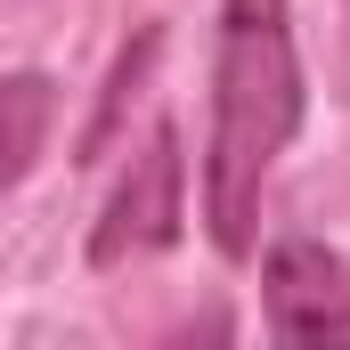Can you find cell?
<instances>
[{"label": "cell", "mask_w": 350, "mask_h": 350, "mask_svg": "<svg viewBox=\"0 0 350 350\" xmlns=\"http://www.w3.org/2000/svg\"><path fill=\"white\" fill-rule=\"evenodd\" d=\"M269 342L277 350H350V269L318 237H277L261 261Z\"/></svg>", "instance_id": "obj_2"}, {"label": "cell", "mask_w": 350, "mask_h": 350, "mask_svg": "<svg viewBox=\"0 0 350 350\" xmlns=\"http://www.w3.org/2000/svg\"><path fill=\"white\" fill-rule=\"evenodd\" d=\"M301 131V57L285 0H220L212 49V147H204V220L228 261H253L269 163Z\"/></svg>", "instance_id": "obj_1"}, {"label": "cell", "mask_w": 350, "mask_h": 350, "mask_svg": "<svg viewBox=\"0 0 350 350\" xmlns=\"http://www.w3.org/2000/svg\"><path fill=\"white\" fill-rule=\"evenodd\" d=\"M41 114H49V90L33 82V74H16V82H8V179L33 172V155H41Z\"/></svg>", "instance_id": "obj_4"}, {"label": "cell", "mask_w": 350, "mask_h": 350, "mask_svg": "<svg viewBox=\"0 0 350 350\" xmlns=\"http://www.w3.org/2000/svg\"><path fill=\"white\" fill-rule=\"evenodd\" d=\"M163 350H237V318L212 301V310H196V318H179L172 334H163Z\"/></svg>", "instance_id": "obj_5"}, {"label": "cell", "mask_w": 350, "mask_h": 350, "mask_svg": "<svg viewBox=\"0 0 350 350\" xmlns=\"http://www.w3.org/2000/svg\"><path fill=\"white\" fill-rule=\"evenodd\" d=\"M179 220H187V163H179V131L155 122L147 147H139V163H131L122 187H114L106 220L90 228V261L122 269V261H139V253H163V245L179 237Z\"/></svg>", "instance_id": "obj_3"}]
</instances>
